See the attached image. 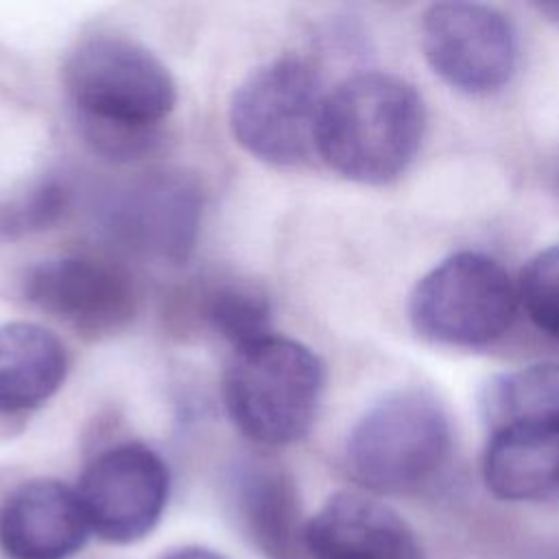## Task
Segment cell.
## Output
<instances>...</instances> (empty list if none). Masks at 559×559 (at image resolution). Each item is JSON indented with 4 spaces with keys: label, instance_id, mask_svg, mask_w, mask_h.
<instances>
[{
    "label": "cell",
    "instance_id": "cell-1",
    "mask_svg": "<svg viewBox=\"0 0 559 559\" xmlns=\"http://www.w3.org/2000/svg\"><path fill=\"white\" fill-rule=\"evenodd\" d=\"M63 83L83 135L114 159L148 153L177 103L166 66L122 35L79 41L66 61Z\"/></svg>",
    "mask_w": 559,
    "mask_h": 559
},
{
    "label": "cell",
    "instance_id": "cell-2",
    "mask_svg": "<svg viewBox=\"0 0 559 559\" xmlns=\"http://www.w3.org/2000/svg\"><path fill=\"white\" fill-rule=\"evenodd\" d=\"M426 111L411 83L386 72H360L325 94L317 153L358 183H389L415 159Z\"/></svg>",
    "mask_w": 559,
    "mask_h": 559
},
{
    "label": "cell",
    "instance_id": "cell-3",
    "mask_svg": "<svg viewBox=\"0 0 559 559\" xmlns=\"http://www.w3.org/2000/svg\"><path fill=\"white\" fill-rule=\"evenodd\" d=\"M323 393V365L299 341L269 334L234 352L225 406L236 428L260 445H288L312 426Z\"/></svg>",
    "mask_w": 559,
    "mask_h": 559
},
{
    "label": "cell",
    "instance_id": "cell-4",
    "mask_svg": "<svg viewBox=\"0 0 559 559\" xmlns=\"http://www.w3.org/2000/svg\"><path fill=\"white\" fill-rule=\"evenodd\" d=\"M452 428L441 402L421 389H402L376 402L352 428L347 469L376 493H413L445 467Z\"/></svg>",
    "mask_w": 559,
    "mask_h": 559
},
{
    "label": "cell",
    "instance_id": "cell-5",
    "mask_svg": "<svg viewBox=\"0 0 559 559\" xmlns=\"http://www.w3.org/2000/svg\"><path fill=\"white\" fill-rule=\"evenodd\" d=\"M518 288L504 266L483 251H456L413 288V330L439 345L483 347L513 323Z\"/></svg>",
    "mask_w": 559,
    "mask_h": 559
},
{
    "label": "cell",
    "instance_id": "cell-6",
    "mask_svg": "<svg viewBox=\"0 0 559 559\" xmlns=\"http://www.w3.org/2000/svg\"><path fill=\"white\" fill-rule=\"evenodd\" d=\"M319 70L299 57L275 59L234 92L229 127L236 142L273 166H295L317 151L323 105Z\"/></svg>",
    "mask_w": 559,
    "mask_h": 559
},
{
    "label": "cell",
    "instance_id": "cell-7",
    "mask_svg": "<svg viewBox=\"0 0 559 559\" xmlns=\"http://www.w3.org/2000/svg\"><path fill=\"white\" fill-rule=\"evenodd\" d=\"M168 493V465L155 450L135 441L98 452L76 485L90 531L120 546L153 533L166 511Z\"/></svg>",
    "mask_w": 559,
    "mask_h": 559
},
{
    "label": "cell",
    "instance_id": "cell-8",
    "mask_svg": "<svg viewBox=\"0 0 559 559\" xmlns=\"http://www.w3.org/2000/svg\"><path fill=\"white\" fill-rule=\"evenodd\" d=\"M421 50L432 72L465 94L496 92L518 68L513 24L476 2L432 4L421 20Z\"/></svg>",
    "mask_w": 559,
    "mask_h": 559
},
{
    "label": "cell",
    "instance_id": "cell-9",
    "mask_svg": "<svg viewBox=\"0 0 559 559\" xmlns=\"http://www.w3.org/2000/svg\"><path fill=\"white\" fill-rule=\"evenodd\" d=\"M201 216V186L181 170L146 173L118 188L103 207V225L122 249L168 264L192 253Z\"/></svg>",
    "mask_w": 559,
    "mask_h": 559
},
{
    "label": "cell",
    "instance_id": "cell-10",
    "mask_svg": "<svg viewBox=\"0 0 559 559\" xmlns=\"http://www.w3.org/2000/svg\"><path fill=\"white\" fill-rule=\"evenodd\" d=\"M22 290L33 306L90 336L122 330L138 308L129 271L96 255L41 260L24 273Z\"/></svg>",
    "mask_w": 559,
    "mask_h": 559
},
{
    "label": "cell",
    "instance_id": "cell-11",
    "mask_svg": "<svg viewBox=\"0 0 559 559\" xmlns=\"http://www.w3.org/2000/svg\"><path fill=\"white\" fill-rule=\"evenodd\" d=\"M308 559H424L413 528L378 498L338 491L306 520Z\"/></svg>",
    "mask_w": 559,
    "mask_h": 559
},
{
    "label": "cell",
    "instance_id": "cell-12",
    "mask_svg": "<svg viewBox=\"0 0 559 559\" xmlns=\"http://www.w3.org/2000/svg\"><path fill=\"white\" fill-rule=\"evenodd\" d=\"M76 489L35 478L0 504V550L7 559H70L90 537Z\"/></svg>",
    "mask_w": 559,
    "mask_h": 559
},
{
    "label": "cell",
    "instance_id": "cell-13",
    "mask_svg": "<svg viewBox=\"0 0 559 559\" xmlns=\"http://www.w3.org/2000/svg\"><path fill=\"white\" fill-rule=\"evenodd\" d=\"M229 498L240 531L266 559H308L304 548L306 520L299 493L286 469L269 461L236 465Z\"/></svg>",
    "mask_w": 559,
    "mask_h": 559
},
{
    "label": "cell",
    "instance_id": "cell-14",
    "mask_svg": "<svg viewBox=\"0 0 559 559\" xmlns=\"http://www.w3.org/2000/svg\"><path fill=\"white\" fill-rule=\"evenodd\" d=\"M68 354L61 341L37 323L0 325V417L31 413L66 380Z\"/></svg>",
    "mask_w": 559,
    "mask_h": 559
},
{
    "label": "cell",
    "instance_id": "cell-15",
    "mask_svg": "<svg viewBox=\"0 0 559 559\" xmlns=\"http://www.w3.org/2000/svg\"><path fill=\"white\" fill-rule=\"evenodd\" d=\"M487 489L502 500H539L559 491V426L493 432L483 459Z\"/></svg>",
    "mask_w": 559,
    "mask_h": 559
},
{
    "label": "cell",
    "instance_id": "cell-16",
    "mask_svg": "<svg viewBox=\"0 0 559 559\" xmlns=\"http://www.w3.org/2000/svg\"><path fill=\"white\" fill-rule=\"evenodd\" d=\"M478 411L491 435L559 426V362L493 376L480 391Z\"/></svg>",
    "mask_w": 559,
    "mask_h": 559
},
{
    "label": "cell",
    "instance_id": "cell-17",
    "mask_svg": "<svg viewBox=\"0 0 559 559\" xmlns=\"http://www.w3.org/2000/svg\"><path fill=\"white\" fill-rule=\"evenodd\" d=\"M207 325L238 347L271 334V301L262 288L242 280H223L201 295Z\"/></svg>",
    "mask_w": 559,
    "mask_h": 559
},
{
    "label": "cell",
    "instance_id": "cell-18",
    "mask_svg": "<svg viewBox=\"0 0 559 559\" xmlns=\"http://www.w3.org/2000/svg\"><path fill=\"white\" fill-rule=\"evenodd\" d=\"M515 288L528 319L544 334L559 338V242L526 262Z\"/></svg>",
    "mask_w": 559,
    "mask_h": 559
},
{
    "label": "cell",
    "instance_id": "cell-19",
    "mask_svg": "<svg viewBox=\"0 0 559 559\" xmlns=\"http://www.w3.org/2000/svg\"><path fill=\"white\" fill-rule=\"evenodd\" d=\"M68 205V190L57 179H46L0 212V229L7 234L37 231L55 223Z\"/></svg>",
    "mask_w": 559,
    "mask_h": 559
},
{
    "label": "cell",
    "instance_id": "cell-20",
    "mask_svg": "<svg viewBox=\"0 0 559 559\" xmlns=\"http://www.w3.org/2000/svg\"><path fill=\"white\" fill-rule=\"evenodd\" d=\"M162 559H227V557L212 548H203V546H181V548L170 550Z\"/></svg>",
    "mask_w": 559,
    "mask_h": 559
},
{
    "label": "cell",
    "instance_id": "cell-21",
    "mask_svg": "<svg viewBox=\"0 0 559 559\" xmlns=\"http://www.w3.org/2000/svg\"><path fill=\"white\" fill-rule=\"evenodd\" d=\"M539 11H544L550 20H555L559 24V4H542Z\"/></svg>",
    "mask_w": 559,
    "mask_h": 559
},
{
    "label": "cell",
    "instance_id": "cell-22",
    "mask_svg": "<svg viewBox=\"0 0 559 559\" xmlns=\"http://www.w3.org/2000/svg\"><path fill=\"white\" fill-rule=\"evenodd\" d=\"M550 179H552V188L559 192V155H557V159H555V164H552Z\"/></svg>",
    "mask_w": 559,
    "mask_h": 559
}]
</instances>
